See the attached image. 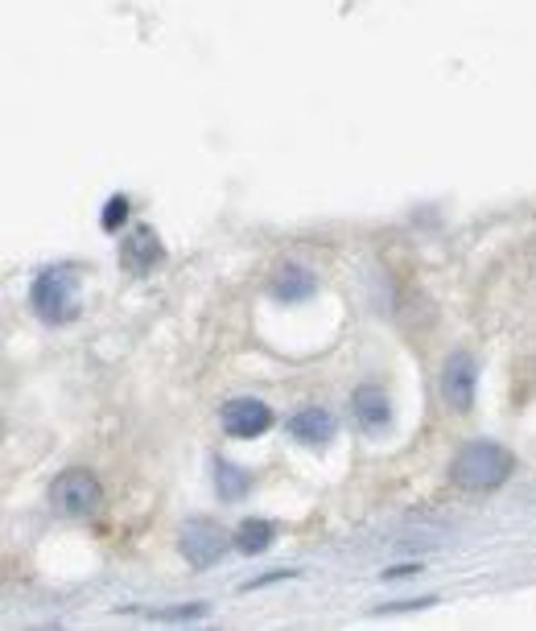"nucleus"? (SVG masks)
<instances>
[{
    "label": "nucleus",
    "instance_id": "dca6fc26",
    "mask_svg": "<svg viewBox=\"0 0 536 631\" xmlns=\"http://www.w3.org/2000/svg\"><path fill=\"white\" fill-rule=\"evenodd\" d=\"M433 603H438V598H417V603L405 598V603H384L380 611H417V607H433Z\"/></svg>",
    "mask_w": 536,
    "mask_h": 631
},
{
    "label": "nucleus",
    "instance_id": "2eb2a0df",
    "mask_svg": "<svg viewBox=\"0 0 536 631\" xmlns=\"http://www.w3.org/2000/svg\"><path fill=\"white\" fill-rule=\"evenodd\" d=\"M289 578H297V570H273V574H260L252 578L243 591H260V586H273V582H289Z\"/></svg>",
    "mask_w": 536,
    "mask_h": 631
},
{
    "label": "nucleus",
    "instance_id": "6e6552de",
    "mask_svg": "<svg viewBox=\"0 0 536 631\" xmlns=\"http://www.w3.org/2000/svg\"><path fill=\"white\" fill-rule=\"evenodd\" d=\"M285 429H289L294 442L310 445V450H326V445L334 442V433H338V421H334L326 408L306 405V408H297L294 417L285 421Z\"/></svg>",
    "mask_w": 536,
    "mask_h": 631
},
{
    "label": "nucleus",
    "instance_id": "4468645a",
    "mask_svg": "<svg viewBox=\"0 0 536 631\" xmlns=\"http://www.w3.org/2000/svg\"><path fill=\"white\" fill-rule=\"evenodd\" d=\"M206 615V603H186V607H162V611H153V619L157 623H182V619H203Z\"/></svg>",
    "mask_w": 536,
    "mask_h": 631
},
{
    "label": "nucleus",
    "instance_id": "0eeeda50",
    "mask_svg": "<svg viewBox=\"0 0 536 631\" xmlns=\"http://www.w3.org/2000/svg\"><path fill=\"white\" fill-rule=\"evenodd\" d=\"M162 260H166V243L153 231V223H132L129 231L120 236V264L129 269L132 277H148Z\"/></svg>",
    "mask_w": 536,
    "mask_h": 631
},
{
    "label": "nucleus",
    "instance_id": "ddd939ff",
    "mask_svg": "<svg viewBox=\"0 0 536 631\" xmlns=\"http://www.w3.org/2000/svg\"><path fill=\"white\" fill-rule=\"evenodd\" d=\"M124 219H129V199H124V194H111L108 203H104V215H99V227H104L108 236H116V231L124 227Z\"/></svg>",
    "mask_w": 536,
    "mask_h": 631
},
{
    "label": "nucleus",
    "instance_id": "f3484780",
    "mask_svg": "<svg viewBox=\"0 0 536 631\" xmlns=\"http://www.w3.org/2000/svg\"><path fill=\"white\" fill-rule=\"evenodd\" d=\"M421 570V561H405V565H392V570H384V578H405V574H417Z\"/></svg>",
    "mask_w": 536,
    "mask_h": 631
},
{
    "label": "nucleus",
    "instance_id": "39448f33",
    "mask_svg": "<svg viewBox=\"0 0 536 631\" xmlns=\"http://www.w3.org/2000/svg\"><path fill=\"white\" fill-rule=\"evenodd\" d=\"M219 421L227 438L252 442V438H260V433H269V429L277 426V413L264 405L260 396H231V401L219 408Z\"/></svg>",
    "mask_w": 536,
    "mask_h": 631
},
{
    "label": "nucleus",
    "instance_id": "9b49d317",
    "mask_svg": "<svg viewBox=\"0 0 536 631\" xmlns=\"http://www.w3.org/2000/svg\"><path fill=\"white\" fill-rule=\"evenodd\" d=\"M277 524L264 516H248L236 524V533H231V540H236V549H240L243 557H260L273 549V540H277Z\"/></svg>",
    "mask_w": 536,
    "mask_h": 631
},
{
    "label": "nucleus",
    "instance_id": "f03ea898",
    "mask_svg": "<svg viewBox=\"0 0 536 631\" xmlns=\"http://www.w3.org/2000/svg\"><path fill=\"white\" fill-rule=\"evenodd\" d=\"M512 471H516V459H512V450L500 442H466L458 454H454V463H450V483L454 487H463V491H496L503 483L512 479Z\"/></svg>",
    "mask_w": 536,
    "mask_h": 631
},
{
    "label": "nucleus",
    "instance_id": "9d476101",
    "mask_svg": "<svg viewBox=\"0 0 536 631\" xmlns=\"http://www.w3.org/2000/svg\"><path fill=\"white\" fill-rule=\"evenodd\" d=\"M314 273H310V269H306V264H294V260H289V264H281L277 273H273V281H269V294L277 297V301H289V306H294V301H306V297L314 294Z\"/></svg>",
    "mask_w": 536,
    "mask_h": 631
},
{
    "label": "nucleus",
    "instance_id": "f257e3e1",
    "mask_svg": "<svg viewBox=\"0 0 536 631\" xmlns=\"http://www.w3.org/2000/svg\"><path fill=\"white\" fill-rule=\"evenodd\" d=\"M79 277H83V269L74 260L41 269L37 281L29 285V310L41 322H50V326L79 322V314H83V306H79Z\"/></svg>",
    "mask_w": 536,
    "mask_h": 631
},
{
    "label": "nucleus",
    "instance_id": "20e7f679",
    "mask_svg": "<svg viewBox=\"0 0 536 631\" xmlns=\"http://www.w3.org/2000/svg\"><path fill=\"white\" fill-rule=\"evenodd\" d=\"M231 545H236V540L227 537L219 524L206 516H190L182 524V533H178V549H182V557L194 565V570H211Z\"/></svg>",
    "mask_w": 536,
    "mask_h": 631
},
{
    "label": "nucleus",
    "instance_id": "f8f14e48",
    "mask_svg": "<svg viewBox=\"0 0 536 631\" xmlns=\"http://www.w3.org/2000/svg\"><path fill=\"white\" fill-rule=\"evenodd\" d=\"M215 487H219L223 503H240L252 491V475L231 463V459H215Z\"/></svg>",
    "mask_w": 536,
    "mask_h": 631
},
{
    "label": "nucleus",
    "instance_id": "423d86ee",
    "mask_svg": "<svg viewBox=\"0 0 536 631\" xmlns=\"http://www.w3.org/2000/svg\"><path fill=\"white\" fill-rule=\"evenodd\" d=\"M475 392H479V364L475 355L454 352L442 364V401L450 413H471L475 405Z\"/></svg>",
    "mask_w": 536,
    "mask_h": 631
},
{
    "label": "nucleus",
    "instance_id": "1a4fd4ad",
    "mask_svg": "<svg viewBox=\"0 0 536 631\" xmlns=\"http://www.w3.org/2000/svg\"><path fill=\"white\" fill-rule=\"evenodd\" d=\"M352 417L364 429H368V433H380V429H389V421H392L389 392L380 389V384H359V389L352 392Z\"/></svg>",
    "mask_w": 536,
    "mask_h": 631
},
{
    "label": "nucleus",
    "instance_id": "7ed1b4c3",
    "mask_svg": "<svg viewBox=\"0 0 536 631\" xmlns=\"http://www.w3.org/2000/svg\"><path fill=\"white\" fill-rule=\"evenodd\" d=\"M99 503H104V487L83 466H71L50 483V508L62 520H92L99 512Z\"/></svg>",
    "mask_w": 536,
    "mask_h": 631
}]
</instances>
